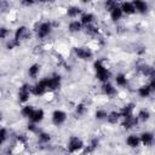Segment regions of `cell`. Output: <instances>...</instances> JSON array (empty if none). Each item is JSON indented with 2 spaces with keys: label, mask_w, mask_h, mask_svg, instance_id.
Here are the masks:
<instances>
[{
  "label": "cell",
  "mask_w": 155,
  "mask_h": 155,
  "mask_svg": "<svg viewBox=\"0 0 155 155\" xmlns=\"http://www.w3.org/2000/svg\"><path fill=\"white\" fill-rule=\"evenodd\" d=\"M138 122H139L138 117L134 116V115H132V116H128V117H124V121H122L121 126H122V128H125V130H131V128H133L134 126H137Z\"/></svg>",
  "instance_id": "8fae6325"
},
{
  "label": "cell",
  "mask_w": 155,
  "mask_h": 155,
  "mask_svg": "<svg viewBox=\"0 0 155 155\" xmlns=\"http://www.w3.org/2000/svg\"><path fill=\"white\" fill-rule=\"evenodd\" d=\"M34 107L33 105H24L23 108H22V110H21V114H22V116L23 117H30L31 116V114L34 113Z\"/></svg>",
  "instance_id": "f1b7e54d"
},
{
  "label": "cell",
  "mask_w": 155,
  "mask_h": 155,
  "mask_svg": "<svg viewBox=\"0 0 155 155\" xmlns=\"http://www.w3.org/2000/svg\"><path fill=\"white\" fill-rule=\"evenodd\" d=\"M28 131L29 132H33V133H39V128H38V126H36V124H34V122H30V124H28Z\"/></svg>",
  "instance_id": "8d00e7d4"
},
{
  "label": "cell",
  "mask_w": 155,
  "mask_h": 155,
  "mask_svg": "<svg viewBox=\"0 0 155 155\" xmlns=\"http://www.w3.org/2000/svg\"><path fill=\"white\" fill-rule=\"evenodd\" d=\"M74 53L78 58L82 59V61H90L93 57V52L91 51V48L85 47V46H79L74 48Z\"/></svg>",
  "instance_id": "277c9868"
},
{
  "label": "cell",
  "mask_w": 155,
  "mask_h": 155,
  "mask_svg": "<svg viewBox=\"0 0 155 155\" xmlns=\"http://www.w3.org/2000/svg\"><path fill=\"white\" fill-rule=\"evenodd\" d=\"M29 36H30V31H29V29H28L25 25L18 27V28L16 29V31H15V39L18 40V41L27 40Z\"/></svg>",
  "instance_id": "ba28073f"
},
{
  "label": "cell",
  "mask_w": 155,
  "mask_h": 155,
  "mask_svg": "<svg viewBox=\"0 0 155 155\" xmlns=\"http://www.w3.org/2000/svg\"><path fill=\"white\" fill-rule=\"evenodd\" d=\"M151 92H153V90H151L150 85H143V86H140V87L138 88V96L142 97V98L149 97V96L151 94Z\"/></svg>",
  "instance_id": "d6986e66"
},
{
  "label": "cell",
  "mask_w": 155,
  "mask_h": 155,
  "mask_svg": "<svg viewBox=\"0 0 155 155\" xmlns=\"http://www.w3.org/2000/svg\"><path fill=\"white\" fill-rule=\"evenodd\" d=\"M126 144H127L130 148H137V147H139V144H140V137L137 136V134H130V136L126 138Z\"/></svg>",
  "instance_id": "9a60e30c"
},
{
  "label": "cell",
  "mask_w": 155,
  "mask_h": 155,
  "mask_svg": "<svg viewBox=\"0 0 155 155\" xmlns=\"http://www.w3.org/2000/svg\"><path fill=\"white\" fill-rule=\"evenodd\" d=\"M19 45H21V41H18V40H16V39L13 38V39H11L10 41H7L6 47H7V50H13V48L18 47Z\"/></svg>",
  "instance_id": "1f68e13d"
},
{
  "label": "cell",
  "mask_w": 155,
  "mask_h": 155,
  "mask_svg": "<svg viewBox=\"0 0 155 155\" xmlns=\"http://www.w3.org/2000/svg\"><path fill=\"white\" fill-rule=\"evenodd\" d=\"M120 117H122L121 116V113L120 111H111V113H109L108 114V117H107V121L109 122V124H117L119 122V120H120Z\"/></svg>",
  "instance_id": "44dd1931"
},
{
  "label": "cell",
  "mask_w": 155,
  "mask_h": 155,
  "mask_svg": "<svg viewBox=\"0 0 155 155\" xmlns=\"http://www.w3.org/2000/svg\"><path fill=\"white\" fill-rule=\"evenodd\" d=\"M36 35L39 39H44L46 36H48L52 31V24L50 22H41V23H36L35 24V29Z\"/></svg>",
  "instance_id": "7a4b0ae2"
},
{
  "label": "cell",
  "mask_w": 155,
  "mask_h": 155,
  "mask_svg": "<svg viewBox=\"0 0 155 155\" xmlns=\"http://www.w3.org/2000/svg\"><path fill=\"white\" fill-rule=\"evenodd\" d=\"M31 90L33 87L29 84H23L18 90V101L21 103H25L30 98V94H33Z\"/></svg>",
  "instance_id": "5b68a950"
},
{
  "label": "cell",
  "mask_w": 155,
  "mask_h": 155,
  "mask_svg": "<svg viewBox=\"0 0 155 155\" xmlns=\"http://www.w3.org/2000/svg\"><path fill=\"white\" fill-rule=\"evenodd\" d=\"M44 116H45V113L42 109H35L34 113L31 114V116L29 117L30 122H34V124H39L44 120Z\"/></svg>",
  "instance_id": "5bb4252c"
},
{
  "label": "cell",
  "mask_w": 155,
  "mask_h": 155,
  "mask_svg": "<svg viewBox=\"0 0 155 155\" xmlns=\"http://www.w3.org/2000/svg\"><path fill=\"white\" fill-rule=\"evenodd\" d=\"M115 82H116L117 86H120V87H125V86L127 85V78H126V75L122 74V73L117 74V75L115 76Z\"/></svg>",
  "instance_id": "484cf974"
},
{
  "label": "cell",
  "mask_w": 155,
  "mask_h": 155,
  "mask_svg": "<svg viewBox=\"0 0 155 155\" xmlns=\"http://www.w3.org/2000/svg\"><path fill=\"white\" fill-rule=\"evenodd\" d=\"M139 137H140V143H142L143 145H145V147H150V145H153L154 142H155V136H154V133L148 132V131L142 132Z\"/></svg>",
  "instance_id": "30bf717a"
},
{
  "label": "cell",
  "mask_w": 155,
  "mask_h": 155,
  "mask_svg": "<svg viewBox=\"0 0 155 155\" xmlns=\"http://www.w3.org/2000/svg\"><path fill=\"white\" fill-rule=\"evenodd\" d=\"M133 110H134V104L133 103H127L122 107V109L120 110L121 113V116L122 117H128V116H132L134 115L133 114Z\"/></svg>",
  "instance_id": "2e32d148"
},
{
  "label": "cell",
  "mask_w": 155,
  "mask_h": 155,
  "mask_svg": "<svg viewBox=\"0 0 155 155\" xmlns=\"http://www.w3.org/2000/svg\"><path fill=\"white\" fill-rule=\"evenodd\" d=\"M93 21H94V16L92 15V13H82L81 15V17H80V22L84 24V25H87V24H91V23H93Z\"/></svg>",
  "instance_id": "cb8c5ba5"
},
{
  "label": "cell",
  "mask_w": 155,
  "mask_h": 155,
  "mask_svg": "<svg viewBox=\"0 0 155 155\" xmlns=\"http://www.w3.org/2000/svg\"><path fill=\"white\" fill-rule=\"evenodd\" d=\"M47 91H48V90H47V85H46L45 79L40 80L36 85H34V86H33V90H31V92H33L34 96H42V94H45Z\"/></svg>",
  "instance_id": "9c48e42d"
},
{
  "label": "cell",
  "mask_w": 155,
  "mask_h": 155,
  "mask_svg": "<svg viewBox=\"0 0 155 155\" xmlns=\"http://www.w3.org/2000/svg\"><path fill=\"white\" fill-rule=\"evenodd\" d=\"M65 120H67V113H65V111L57 109V110H54V111L52 113V124H53L54 126H61V125H63V124L65 122Z\"/></svg>",
  "instance_id": "52a82bcc"
},
{
  "label": "cell",
  "mask_w": 155,
  "mask_h": 155,
  "mask_svg": "<svg viewBox=\"0 0 155 155\" xmlns=\"http://www.w3.org/2000/svg\"><path fill=\"white\" fill-rule=\"evenodd\" d=\"M102 92H103L104 94L109 96V97H113V96L116 94V88H115L109 81H107V82H103V84H102Z\"/></svg>",
  "instance_id": "4fadbf2b"
},
{
  "label": "cell",
  "mask_w": 155,
  "mask_h": 155,
  "mask_svg": "<svg viewBox=\"0 0 155 155\" xmlns=\"http://www.w3.org/2000/svg\"><path fill=\"white\" fill-rule=\"evenodd\" d=\"M46 85H47V90L48 91H56L61 87V82H62V78L58 74H53L50 78H45Z\"/></svg>",
  "instance_id": "8992f818"
},
{
  "label": "cell",
  "mask_w": 155,
  "mask_h": 155,
  "mask_svg": "<svg viewBox=\"0 0 155 155\" xmlns=\"http://www.w3.org/2000/svg\"><path fill=\"white\" fill-rule=\"evenodd\" d=\"M38 140L41 144H46V143H48L51 140V134L46 133V132H39L38 133Z\"/></svg>",
  "instance_id": "f546056e"
},
{
  "label": "cell",
  "mask_w": 155,
  "mask_h": 155,
  "mask_svg": "<svg viewBox=\"0 0 155 155\" xmlns=\"http://www.w3.org/2000/svg\"><path fill=\"white\" fill-rule=\"evenodd\" d=\"M85 31H86V34L90 35V36H96L99 30H98V28H97L96 25H93V24L91 23V24L85 25Z\"/></svg>",
  "instance_id": "83f0119b"
},
{
  "label": "cell",
  "mask_w": 155,
  "mask_h": 155,
  "mask_svg": "<svg viewBox=\"0 0 155 155\" xmlns=\"http://www.w3.org/2000/svg\"><path fill=\"white\" fill-rule=\"evenodd\" d=\"M82 25L84 24L80 21H71L69 23V25H68V29H69L70 33H78V31H80L82 29Z\"/></svg>",
  "instance_id": "ffe728a7"
},
{
  "label": "cell",
  "mask_w": 155,
  "mask_h": 155,
  "mask_svg": "<svg viewBox=\"0 0 155 155\" xmlns=\"http://www.w3.org/2000/svg\"><path fill=\"white\" fill-rule=\"evenodd\" d=\"M137 117H138V120H139L140 122H145V121H148V120L150 119V113H149V110H147V109H142V110H139V113L137 114Z\"/></svg>",
  "instance_id": "4316f807"
},
{
  "label": "cell",
  "mask_w": 155,
  "mask_h": 155,
  "mask_svg": "<svg viewBox=\"0 0 155 155\" xmlns=\"http://www.w3.org/2000/svg\"><path fill=\"white\" fill-rule=\"evenodd\" d=\"M85 113H86V105H85L84 103L78 104V105H76V108H75V114H76V115H79V116H82Z\"/></svg>",
  "instance_id": "836d02e7"
},
{
  "label": "cell",
  "mask_w": 155,
  "mask_h": 155,
  "mask_svg": "<svg viewBox=\"0 0 155 155\" xmlns=\"http://www.w3.org/2000/svg\"><path fill=\"white\" fill-rule=\"evenodd\" d=\"M21 1H22V4L24 6H31V5H34L36 2L35 0H21Z\"/></svg>",
  "instance_id": "f35d334b"
},
{
  "label": "cell",
  "mask_w": 155,
  "mask_h": 155,
  "mask_svg": "<svg viewBox=\"0 0 155 155\" xmlns=\"http://www.w3.org/2000/svg\"><path fill=\"white\" fill-rule=\"evenodd\" d=\"M40 64H38V63H34V64H31L30 67H29V69H28V75L30 76V78H36L38 75H39V73H40Z\"/></svg>",
  "instance_id": "d4e9b609"
},
{
  "label": "cell",
  "mask_w": 155,
  "mask_h": 155,
  "mask_svg": "<svg viewBox=\"0 0 155 155\" xmlns=\"http://www.w3.org/2000/svg\"><path fill=\"white\" fill-rule=\"evenodd\" d=\"M115 7H117V0H105V2H104V8H105V11L110 12V11L114 10Z\"/></svg>",
  "instance_id": "4dcf8cb0"
},
{
  "label": "cell",
  "mask_w": 155,
  "mask_h": 155,
  "mask_svg": "<svg viewBox=\"0 0 155 155\" xmlns=\"http://www.w3.org/2000/svg\"><path fill=\"white\" fill-rule=\"evenodd\" d=\"M133 5L136 7V11L139 12V13H143L144 15L148 11V5L143 0H133Z\"/></svg>",
  "instance_id": "ac0fdd59"
},
{
  "label": "cell",
  "mask_w": 155,
  "mask_h": 155,
  "mask_svg": "<svg viewBox=\"0 0 155 155\" xmlns=\"http://www.w3.org/2000/svg\"><path fill=\"white\" fill-rule=\"evenodd\" d=\"M122 15H124V12H122L121 7H119V6L110 11V18H111L114 22H117L119 19H121Z\"/></svg>",
  "instance_id": "603a6c76"
},
{
  "label": "cell",
  "mask_w": 155,
  "mask_h": 155,
  "mask_svg": "<svg viewBox=\"0 0 155 155\" xmlns=\"http://www.w3.org/2000/svg\"><path fill=\"white\" fill-rule=\"evenodd\" d=\"M80 1H81L82 4H88V2H91L92 0H80Z\"/></svg>",
  "instance_id": "60d3db41"
},
{
  "label": "cell",
  "mask_w": 155,
  "mask_h": 155,
  "mask_svg": "<svg viewBox=\"0 0 155 155\" xmlns=\"http://www.w3.org/2000/svg\"><path fill=\"white\" fill-rule=\"evenodd\" d=\"M84 147H85L84 142L79 137H76V136H71L69 138V140H68V151L69 153H78Z\"/></svg>",
  "instance_id": "3957f363"
},
{
  "label": "cell",
  "mask_w": 155,
  "mask_h": 155,
  "mask_svg": "<svg viewBox=\"0 0 155 155\" xmlns=\"http://www.w3.org/2000/svg\"><path fill=\"white\" fill-rule=\"evenodd\" d=\"M93 68H94V71H96V78H97L102 84L109 81L111 74H110V71L105 68V65L103 64L102 61H96V62L93 63Z\"/></svg>",
  "instance_id": "6da1fadb"
},
{
  "label": "cell",
  "mask_w": 155,
  "mask_h": 155,
  "mask_svg": "<svg viewBox=\"0 0 155 155\" xmlns=\"http://www.w3.org/2000/svg\"><path fill=\"white\" fill-rule=\"evenodd\" d=\"M94 116H96L97 120H107V117H108V113H107L105 110H103V109H98V110L96 111Z\"/></svg>",
  "instance_id": "d6a6232c"
},
{
  "label": "cell",
  "mask_w": 155,
  "mask_h": 155,
  "mask_svg": "<svg viewBox=\"0 0 155 155\" xmlns=\"http://www.w3.org/2000/svg\"><path fill=\"white\" fill-rule=\"evenodd\" d=\"M81 13V8L78 6H69L67 8V16L70 18H75Z\"/></svg>",
  "instance_id": "7402d4cb"
},
{
  "label": "cell",
  "mask_w": 155,
  "mask_h": 155,
  "mask_svg": "<svg viewBox=\"0 0 155 155\" xmlns=\"http://www.w3.org/2000/svg\"><path fill=\"white\" fill-rule=\"evenodd\" d=\"M8 30H7V28H5V27H2L1 29H0V38L4 40V39H6V36L8 35Z\"/></svg>",
  "instance_id": "74e56055"
},
{
  "label": "cell",
  "mask_w": 155,
  "mask_h": 155,
  "mask_svg": "<svg viewBox=\"0 0 155 155\" xmlns=\"http://www.w3.org/2000/svg\"><path fill=\"white\" fill-rule=\"evenodd\" d=\"M16 139L19 144H23V145H27V143H28V137L25 134H18L16 137Z\"/></svg>",
  "instance_id": "d590c367"
},
{
  "label": "cell",
  "mask_w": 155,
  "mask_h": 155,
  "mask_svg": "<svg viewBox=\"0 0 155 155\" xmlns=\"http://www.w3.org/2000/svg\"><path fill=\"white\" fill-rule=\"evenodd\" d=\"M6 139H7V130L5 127H2L0 131V143L4 144L6 142Z\"/></svg>",
  "instance_id": "e575fe53"
},
{
  "label": "cell",
  "mask_w": 155,
  "mask_h": 155,
  "mask_svg": "<svg viewBox=\"0 0 155 155\" xmlns=\"http://www.w3.org/2000/svg\"><path fill=\"white\" fill-rule=\"evenodd\" d=\"M139 73L147 78H155V68L151 67V65H148V64H143L138 68Z\"/></svg>",
  "instance_id": "7c38bea8"
},
{
  "label": "cell",
  "mask_w": 155,
  "mask_h": 155,
  "mask_svg": "<svg viewBox=\"0 0 155 155\" xmlns=\"http://www.w3.org/2000/svg\"><path fill=\"white\" fill-rule=\"evenodd\" d=\"M121 10H122V12H124L125 15H133V13L137 12V11H136V7H134V5H133V2H128V1L122 2Z\"/></svg>",
  "instance_id": "e0dca14e"
},
{
  "label": "cell",
  "mask_w": 155,
  "mask_h": 155,
  "mask_svg": "<svg viewBox=\"0 0 155 155\" xmlns=\"http://www.w3.org/2000/svg\"><path fill=\"white\" fill-rule=\"evenodd\" d=\"M150 87H151V90H153V92H155V78H151V80H150Z\"/></svg>",
  "instance_id": "ab89813d"
}]
</instances>
